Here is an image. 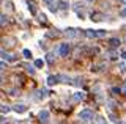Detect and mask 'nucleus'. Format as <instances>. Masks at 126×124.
<instances>
[{"mask_svg":"<svg viewBox=\"0 0 126 124\" xmlns=\"http://www.w3.org/2000/svg\"><path fill=\"white\" fill-rule=\"evenodd\" d=\"M58 80H62V82H68V77H66V75H63V74H60V75H58Z\"/></svg>","mask_w":126,"mask_h":124,"instance_id":"nucleus-21","label":"nucleus"},{"mask_svg":"<svg viewBox=\"0 0 126 124\" xmlns=\"http://www.w3.org/2000/svg\"><path fill=\"white\" fill-rule=\"evenodd\" d=\"M49 116H50L49 110H41V112H39V119H41L43 123H47V121H49Z\"/></svg>","mask_w":126,"mask_h":124,"instance_id":"nucleus-5","label":"nucleus"},{"mask_svg":"<svg viewBox=\"0 0 126 124\" xmlns=\"http://www.w3.org/2000/svg\"><path fill=\"white\" fill-rule=\"evenodd\" d=\"M74 8H76V10H79V8H82V3H76V5H74Z\"/></svg>","mask_w":126,"mask_h":124,"instance_id":"nucleus-28","label":"nucleus"},{"mask_svg":"<svg viewBox=\"0 0 126 124\" xmlns=\"http://www.w3.org/2000/svg\"><path fill=\"white\" fill-rule=\"evenodd\" d=\"M120 39H118V38H110V39H109V44L110 46H112V47H118V46H120Z\"/></svg>","mask_w":126,"mask_h":124,"instance_id":"nucleus-11","label":"nucleus"},{"mask_svg":"<svg viewBox=\"0 0 126 124\" xmlns=\"http://www.w3.org/2000/svg\"><path fill=\"white\" fill-rule=\"evenodd\" d=\"M120 2H123V3H126V0H120Z\"/></svg>","mask_w":126,"mask_h":124,"instance_id":"nucleus-32","label":"nucleus"},{"mask_svg":"<svg viewBox=\"0 0 126 124\" xmlns=\"http://www.w3.org/2000/svg\"><path fill=\"white\" fill-rule=\"evenodd\" d=\"M102 19H104V16H102L101 13H93L92 14V21H94V22H99Z\"/></svg>","mask_w":126,"mask_h":124,"instance_id":"nucleus-9","label":"nucleus"},{"mask_svg":"<svg viewBox=\"0 0 126 124\" xmlns=\"http://www.w3.org/2000/svg\"><path fill=\"white\" fill-rule=\"evenodd\" d=\"M79 119H80V121H84V123L92 121V119H93V112L88 110V108H87V110H82L80 113H79Z\"/></svg>","mask_w":126,"mask_h":124,"instance_id":"nucleus-1","label":"nucleus"},{"mask_svg":"<svg viewBox=\"0 0 126 124\" xmlns=\"http://www.w3.org/2000/svg\"><path fill=\"white\" fill-rule=\"evenodd\" d=\"M2 55L5 57V60H6V61H11V63L17 60V58H16V55H10V53H5V52H2Z\"/></svg>","mask_w":126,"mask_h":124,"instance_id":"nucleus-12","label":"nucleus"},{"mask_svg":"<svg viewBox=\"0 0 126 124\" xmlns=\"http://www.w3.org/2000/svg\"><path fill=\"white\" fill-rule=\"evenodd\" d=\"M85 36L90 38V39L99 38V30H85Z\"/></svg>","mask_w":126,"mask_h":124,"instance_id":"nucleus-3","label":"nucleus"},{"mask_svg":"<svg viewBox=\"0 0 126 124\" xmlns=\"http://www.w3.org/2000/svg\"><path fill=\"white\" fill-rule=\"evenodd\" d=\"M65 35H66V36H69V38H76L77 36V30L76 28H66L65 30Z\"/></svg>","mask_w":126,"mask_h":124,"instance_id":"nucleus-7","label":"nucleus"},{"mask_svg":"<svg viewBox=\"0 0 126 124\" xmlns=\"http://www.w3.org/2000/svg\"><path fill=\"white\" fill-rule=\"evenodd\" d=\"M25 69H27V72H29V74H32V75L35 74V69L32 68V66H29V64H27V66H25Z\"/></svg>","mask_w":126,"mask_h":124,"instance_id":"nucleus-20","label":"nucleus"},{"mask_svg":"<svg viewBox=\"0 0 126 124\" xmlns=\"http://www.w3.org/2000/svg\"><path fill=\"white\" fill-rule=\"evenodd\" d=\"M46 60H47V63H54V60H55L54 53H52V52H49V53L46 55Z\"/></svg>","mask_w":126,"mask_h":124,"instance_id":"nucleus-15","label":"nucleus"},{"mask_svg":"<svg viewBox=\"0 0 126 124\" xmlns=\"http://www.w3.org/2000/svg\"><path fill=\"white\" fill-rule=\"evenodd\" d=\"M2 80H3V79H2V75H0V83H2Z\"/></svg>","mask_w":126,"mask_h":124,"instance_id":"nucleus-31","label":"nucleus"},{"mask_svg":"<svg viewBox=\"0 0 126 124\" xmlns=\"http://www.w3.org/2000/svg\"><path fill=\"white\" fill-rule=\"evenodd\" d=\"M118 68H120V71H121V72H126V61L120 63V64H118Z\"/></svg>","mask_w":126,"mask_h":124,"instance_id":"nucleus-18","label":"nucleus"},{"mask_svg":"<svg viewBox=\"0 0 126 124\" xmlns=\"http://www.w3.org/2000/svg\"><path fill=\"white\" fill-rule=\"evenodd\" d=\"M36 94H38V96H36L38 99H44V98H46V94H47V91H46V90H39Z\"/></svg>","mask_w":126,"mask_h":124,"instance_id":"nucleus-14","label":"nucleus"},{"mask_svg":"<svg viewBox=\"0 0 126 124\" xmlns=\"http://www.w3.org/2000/svg\"><path fill=\"white\" fill-rule=\"evenodd\" d=\"M39 21H41V22H46V21H47V16L41 13V14H39Z\"/></svg>","mask_w":126,"mask_h":124,"instance_id":"nucleus-22","label":"nucleus"},{"mask_svg":"<svg viewBox=\"0 0 126 124\" xmlns=\"http://www.w3.org/2000/svg\"><path fill=\"white\" fill-rule=\"evenodd\" d=\"M57 5H58V6H57V8H58V10H62V11H65V10H68V6H69V5H68V3H66V2H65V0H60V2H58V3H57Z\"/></svg>","mask_w":126,"mask_h":124,"instance_id":"nucleus-10","label":"nucleus"},{"mask_svg":"<svg viewBox=\"0 0 126 124\" xmlns=\"http://www.w3.org/2000/svg\"><path fill=\"white\" fill-rule=\"evenodd\" d=\"M5 66H6V63H5V61H0V69H3Z\"/></svg>","mask_w":126,"mask_h":124,"instance_id":"nucleus-27","label":"nucleus"},{"mask_svg":"<svg viewBox=\"0 0 126 124\" xmlns=\"http://www.w3.org/2000/svg\"><path fill=\"white\" fill-rule=\"evenodd\" d=\"M120 16H121V17H126V8H123V10L120 11Z\"/></svg>","mask_w":126,"mask_h":124,"instance_id":"nucleus-25","label":"nucleus"},{"mask_svg":"<svg viewBox=\"0 0 126 124\" xmlns=\"http://www.w3.org/2000/svg\"><path fill=\"white\" fill-rule=\"evenodd\" d=\"M22 53H24V57H25V58H32V52H30L29 49H24Z\"/></svg>","mask_w":126,"mask_h":124,"instance_id":"nucleus-17","label":"nucleus"},{"mask_svg":"<svg viewBox=\"0 0 126 124\" xmlns=\"http://www.w3.org/2000/svg\"><path fill=\"white\" fill-rule=\"evenodd\" d=\"M2 24H5V16L0 14V25H2Z\"/></svg>","mask_w":126,"mask_h":124,"instance_id":"nucleus-26","label":"nucleus"},{"mask_svg":"<svg viewBox=\"0 0 126 124\" xmlns=\"http://www.w3.org/2000/svg\"><path fill=\"white\" fill-rule=\"evenodd\" d=\"M43 2L46 3V5H49V6H52L54 3H55V0H43Z\"/></svg>","mask_w":126,"mask_h":124,"instance_id":"nucleus-23","label":"nucleus"},{"mask_svg":"<svg viewBox=\"0 0 126 124\" xmlns=\"http://www.w3.org/2000/svg\"><path fill=\"white\" fill-rule=\"evenodd\" d=\"M121 57H123V58H126V52H123V53H121Z\"/></svg>","mask_w":126,"mask_h":124,"instance_id":"nucleus-30","label":"nucleus"},{"mask_svg":"<svg viewBox=\"0 0 126 124\" xmlns=\"http://www.w3.org/2000/svg\"><path fill=\"white\" fill-rule=\"evenodd\" d=\"M73 99H74V100H84V99H85V93H82V91H77V93H74Z\"/></svg>","mask_w":126,"mask_h":124,"instance_id":"nucleus-8","label":"nucleus"},{"mask_svg":"<svg viewBox=\"0 0 126 124\" xmlns=\"http://www.w3.org/2000/svg\"><path fill=\"white\" fill-rule=\"evenodd\" d=\"M43 66H44V61L43 60H39V58L35 60V68H43Z\"/></svg>","mask_w":126,"mask_h":124,"instance_id":"nucleus-16","label":"nucleus"},{"mask_svg":"<svg viewBox=\"0 0 126 124\" xmlns=\"http://www.w3.org/2000/svg\"><path fill=\"white\" fill-rule=\"evenodd\" d=\"M121 91H123V93H125V94H126V83L123 85V88H121Z\"/></svg>","mask_w":126,"mask_h":124,"instance_id":"nucleus-29","label":"nucleus"},{"mask_svg":"<svg viewBox=\"0 0 126 124\" xmlns=\"http://www.w3.org/2000/svg\"><path fill=\"white\" fill-rule=\"evenodd\" d=\"M29 8H30L32 13H36V10H35V3H33V2H29Z\"/></svg>","mask_w":126,"mask_h":124,"instance_id":"nucleus-19","label":"nucleus"},{"mask_svg":"<svg viewBox=\"0 0 126 124\" xmlns=\"http://www.w3.org/2000/svg\"><path fill=\"white\" fill-rule=\"evenodd\" d=\"M96 123H106V119L102 118V116H98V118H96Z\"/></svg>","mask_w":126,"mask_h":124,"instance_id":"nucleus-24","label":"nucleus"},{"mask_svg":"<svg viewBox=\"0 0 126 124\" xmlns=\"http://www.w3.org/2000/svg\"><path fill=\"white\" fill-rule=\"evenodd\" d=\"M11 110H13V108L8 107V105H0V113H10Z\"/></svg>","mask_w":126,"mask_h":124,"instance_id":"nucleus-13","label":"nucleus"},{"mask_svg":"<svg viewBox=\"0 0 126 124\" xmlns=\"http://www.w3.org/2000/svg\"><path fill=\"white\" fill-rule=\"evenodd\" d=\"M13 110L16 112V113H25L27 107L24 105V104H16V105H13Z\"/></svg>","mask_w":126,"mask_h":124,"instance_id":"nucleus-4","label":"nucleus"},{"mask_svg":"<svg viewBox=\"0 0 126 124\" xmlns=\"http://www.w3.org/2000/svg\"><path fill=\"white\" fill-rule=\"evenodd\" d=\"M58 52H60L62 57H66V55H68V52H69V44H68V42H63V44H60Z\"/></svg>","mask_w":126,"mask_h":124,"instance_id":"nucleus-2","label":"nucleus"},{"mask_svg":"<svg viewBox=\"0 0 126 124\" xmlns=\"http://www.w3.org/2000/svg\"><path fill=\"white\" fill-rule=\"evenodd\" d=\"M87 2H93V0H87Z\"/></svg>","mask_w":126,"mask_h":124,"instance_id":"nucleus-33","label":"nucleus"},{"mask_svg":"<svg viewBox=\"0 0 126 124\" xmlns=\"http://www.w3.org/2000/svg\"><path fill=\"white\" fill-rule=\"evenodd\" d=\"M60 80H58V75H49L47 77V85L49 87H52V85H55V83H58Z\"/></svg>","mask_w":126,"mask_h":124,"instance_id":"nucleus-6","label":"nucleus"}]
</instances>
